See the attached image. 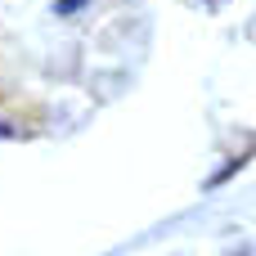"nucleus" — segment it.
Segmentation results:
<instances>
[{
	"instance_id": "nucleus-1",
	"label": "nucleus",
	"mask_w": 256,
	"mask_h": 256,
	"mask_svg": "<svg viewBox=\"0 0 256 256\" xmlns=\"http://www.w3.org/2000/svg\"><path fill=\"white\" fill-rule=\"evenodd\" d=\"M86 4H90V0H54V14H58V18H72V14H81Z\"/></svg>"
},
{
	"instance_id": "nucleus-2",
	"label": "nucleus",
	"mask_w": 256,
	"mask_h": 256,
	"mask_svg": "<svg viewBox=\"0 0 256 256\" xmlns=\"http://www.w3.org/2000/svg\"><path fill=\"white\" fill-rule=\"evenodd\" d=\"M0 140H14V126L9 122H0Z\"/></svg>"
},
{
	"instance_id": "nucleus-3",
	"label": "nucleus",
	"mask_w": 256,
	"mask_h": 256,
	"mask_svg": "<svg viewBox=\"0 0 256 256\" xmlns=\"http://www.w3.org/2000/svg\"><path fill=\"white\" fill-rule=\"evenodd\" d=\"M202 4H216V0H202Z\"/></svg>"
}]
</instances>
